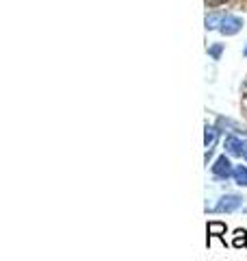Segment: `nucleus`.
<instances>
[{
	"mask_svg": "<svg viewBox=\"0 0 247 261\" xmlns=\"http://www.w3.org/2000/svg\"><path fill=\"white\" fill-rule=\"evenodd\" d=\"M243 200L245 198L241 194H224L219 198V202L210 211H212V214H232V211L243 207Z\"/></svg>",
	"mask_w": 247,
	"mask_h": 261,
	"instance_id": "obj_1",
	"label": "nucleus"
},
{
	"mask_svg": "<svg viewBox=\"0 0 247 261\" xmlns=\"http://www.w3.org/2000/svg\"><path fill=\"white\" fill-rule=\"evenodd\" d=\"M224 148H226V152L230 154V157H245V152H247V140H245L243 135L230 133V135H226Z\"/></svg>",
	"mask_w": 247,
	"mask_h": 261,
	"instance_id": "obj_2",
	"label": "nucleus"
},
{
	"mask_svg": "<svg viewBox=\"0 0 247 261\" xmlns=\"http://www.w3.org/2000/svg\"><path fill=\"white\" fill-rule=\"evenodd\" d=\"M210 172L217 181H228V178L234 174V168H232V163H230V159L226 157V154H219V157L215 159V163L210 166Z\"/></svg>",
	"mask_w": 247,
	"mask_h": 261,
	"instance_id": "obj_3",
	"label": "nucleus"
},
{
	"mask_svg": "<svg viewBox=\"0 0 247 261\" xmlns=\"http://www.w3.org/2000/svg\"><path fill=\"white\" fill-rule=\"evenodd\" d=\"M241 29H243V20L238 18V15L226 13V15H224V20H221L219 33H221V35H226V37H230V35H236V33L241 31Z\"/></svg>",
	"mask_w": 247,
	"mask_h": 261,
	"instance_id": "obj_4",
	"label": "nucleus"
},
{
	"mask_svg": "<svg viewBox=\"0 0 247 261\" xmlns=\"http://www.w3.org/2000/svg\"><path fill=\"white\" fill-rule=\"evenodd\" d=\"M226 231H228V226L224 222H219V220H212V222H208V224H206V233H208V240H206V244L210 246V240L212 238H219L221 242L226 244V238H224Z\"/></svg>",
	"mask_w": 247,
	"mask_h": 261,
	"instance_id": "obj_5",
	"label": "nucleus"
},
{
	"mask_svg": "<svg viewBox=\"0 0 247 261\" xmlns=\"http://www.w3.org/2000/svg\"><path fill=\"white\" fill-rule=\"evenodd\" d=\"M217 128L221 130V133H224V130H230V133H234V135L247 137V130H245L241 124H236V122L228 120V118H219V120H217Z\"/></svg>",
	"mask_w": 247,
	"mask_h": 261,
	"instance_id": "obj_6",
	"label": "nucleus"
},
{
	"mask_svg": "<svg viewBox=\"0 0 247 261\" xmlns=\"http://www.w3.org/2000/svg\"><path fill=\"white\" fill-rule=\"evenodd\" d=\"M219 133H221V130L217 126H210V124L204 126V146H206V148H215V144L219 140Z\"/></svg>",
	"mask_w": 247,
	"mask_h": 261,
	"instance_id": "obj_7",
	"label": "nucleus"
},
{
	"mask_svg": "<svg viewBox=\"0 0 247 261\" xmlns=\"http://www.w3.org/2000/svg\"><path fill=\"white\" fill-rule=\"evenodd\" d=\"M224 15H226V13H221V11H212V13H208V15H206V20H204L206 29H208V31H219Z\"/></svg>",
	"mask_w": 247,
	"mask_h": 261,
	"instance_id": "obj_8",
	"label": "nucleus"
},
{
	"mask_svg": "<svg viewBox=\"0 0 247 261\" xmlns=\"http://www.w3.org/2000/svg\"><path fill=\"white\" fill-rule=\"evenodd\" d=\"M232 178L238 187H247V166H236Z\"/></svg>",
	"mask_w": 247,
	"mask_h": 261,
	"instance_id": "obj_9",
	"label": "nucleus"
},
{
	"mask_svg": "<svg viewBox=\"0 0 247 261\" xmlns=\"http://www.w3.org/2000/svg\"><path fill=\"white\" fill-rule=\"evenodd\" d=\"M232 246L234 248H245L247 246V231L245 228H236L232 235Z\"/></svg>",
	"mask_w": 247,
	"mask_h": 261,
	"instance_id": "obj_10",
	"label": "nucleus"
},
{
	"mask_svg": "<svg viewBox=\"0 0 247 261\" xmlns=\"http://www.w3.org/2000/svg\"><path fill=\"white\" fill-rule=\"evenodd\" d=\"M221 50H224V44H215V46H210V48H208V55L217 61L219 57H221Z\"/></svg>",
	"mask_w": 247,
	"mask_h": 261,
	"instance_id": "obj_11",
	"label": "nucleus"
},
{
	"mask_svg": "<svg viewBox=\"0 0 247 261\" xmlns=\"http://www.w3.org/2000/svg\"><path fill=\"white\" fill-rule=\"evenodd\" d=\"M224 3H228V0H206V7H219Z\"/></svg>",
	"mask_w": 247,
	"mask_h": 261,
	"instance_id": "obj_12",
	"label": "nucleus"
},
{
	"mask_svg": "<svg viewBox=\"0 0 247 261\" xmlns=\"http://www.w3.org/2000/svg\"><path fill=\"white\" fill-rule=\"evenodd\" d=\"M215 154V148H206V154H204V161H206V166H208V161H210V157Z\"/></svg>",
	"mask_w": 247,
	"mask_h": 261,
	"instance_id": "obj_13",
	"label": "nucleus"
},
{
	"mask_svg": "<svg viewBox=\"0 0 247 261\" xmlns=\"http://www.w3.org/2000/svg\"><path fill=\"white\" fill-rule=\"evenodd\" d=\"M243 55H245V57H247V46H245V50H243Z\"/></svg>",
	"mask_w": 247,
	"mask_h": 261,
	"instance_id": "obj_14",
	"label": "nucleus"
},
{
	"mask_svg": "<svg viewBox=\"0 0 247 261\" xmlns=\"http://www.w3.org/2000/svg\"><path fill=\"white\" fill-rule=\"evenodd\" d=\"M245 214H247V207H245Z\"/></svg>",
	"mask_w": 247,
	"mask_h": 261,
	"instance_id": "obj_15",
	"label": "nucleus"
},
{
	"mask_svg": "<svg viewBox=\"0 0 247 261\" xmlns=\"http://www.w3.org/2000/svg\"><path fill=\"white\" fill-rule=\"evenodd\" d=\"M245 159H247V152H245Z\"/></svg>",
	"mask_w": 247,
	"mask_h": 261,
	"instance_id": "obj_16",
	"label": "nucleus"
}]
</instances>
